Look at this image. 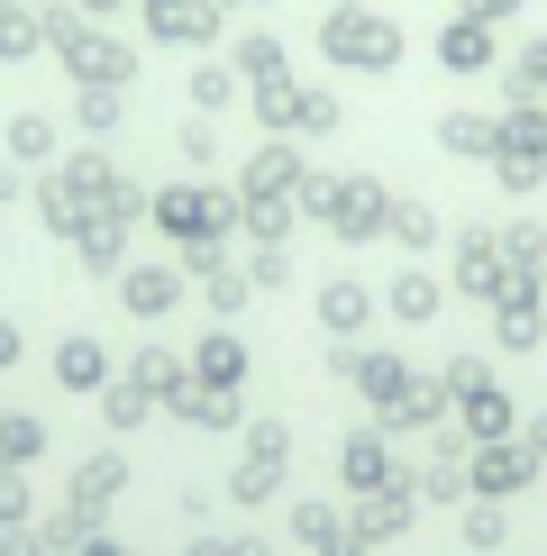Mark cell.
Returning <instances> with one entry per match:
<instances>
[{
	"mask_svg": "<svg viewBox=\"0 0 547 556\" xmlns=\"http://www.w3.org/2000/svg\"><path fill=\"white\" fill-rule=\"evenodd\" d=\"M338 55H356V64H393V28L383 18H338Z\"/></svg>",
	"mask_w": 547,
	"mask_h": 556,
	"instance_id": "cell-1",
	"label": "cell"
},
{
	"mask_svg": "<svg viewBox=\"0 0 547 556\" xmlns=\"http://www.w3.org/2000/svg\"><path fill=\"white\" fill-rule=\"evenodd\" d=\"M447 64H484V28H456L447 37Z\"/></svg>",
	"mask_w": 547,
	"mask_h": 556,
	"instance_id": "cell-3",
	"label": "cell"
},
{
	"mask_svg": "<svg viewBox=\"0 0 547 556\" xmlns=\"http://www.w3.org/2000/svg\"><path fill=\"white\" fill-rule=\"evenodd\" d=\"M155 28H165V37H201V28H211V18H201L192 0H155Z\"/></svg>",
	"mask_w": 547,
	"mask_h": 556,
	"instance_id": "cell-2",
	"label": "cell"
},
{
	"mask_svg": "<svg viewBox=\"0 0 547 556\" xmlns=\"http://www.w3.org/2000/svg\"><path fill=\"white\" fill-rule=\"evenodd\" d=\"M474 10H520V0H474Z\"/></svg>",
	"mask_w": 547,
	"mask_h": 556,
	"instance_id": "cell-4",
	"label": "cell"
}]
</instances>
